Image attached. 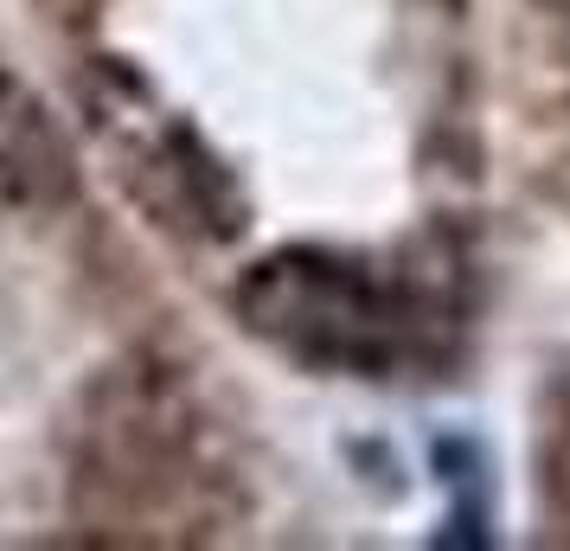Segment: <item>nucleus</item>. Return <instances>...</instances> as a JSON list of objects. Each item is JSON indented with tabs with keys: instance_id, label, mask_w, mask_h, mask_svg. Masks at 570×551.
Segmentation results:
<instances>
[{
	"instance_id": "nucleus-1",
	"label": "nucleus",
	"mask_w": 570,
	"mask_h": 551,
	"mask_svg": "<svg viewBox=\"0 0 570 551\" xmlns=\"http://www.w3.org/2000/svg\"><path fill=\"white\" fill-rule=\"evenodd\" d=\"M244 315L314 360H379L391 334L379 295L334 263H269L244 289Z\"/></svg>"
},
{
	"instance_id": "nucleus-2",
	"label": "nucleus",
	"mask_w": 570,
	"mask_h": 551,
	"mask_svg": "<svg viewBox=\"0 0 570 551\" xmlns=\"http://www.w3.org/2000/svg\"><path fill=\"white\" fill-rule=\"evenodd\" d=\"M71 193V155L27 90L0 83V211L58 206Z\"/></svg>"
},
{
	"instance_id": "nucleus-3",
	"label": "nucleus",
	"mask_w": 570,
	"mask_h": 551,
	"mask_svg": "<svg viewBox=\"0 0 570 551\" xmlns=\"http://www.w3.org/2000/svg\"><path fill=\"white\" fill-rule=\"evenodd\" d=\"M564 481H570V474H564Z\"/></svg>"
}]
</instances>
